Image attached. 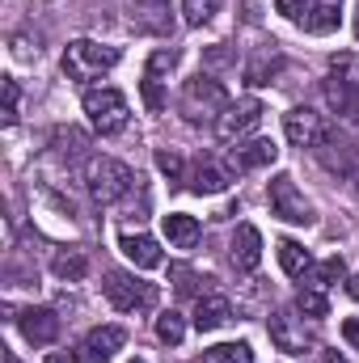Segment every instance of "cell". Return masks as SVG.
Instances as JSON below:
<instances>
[{
    "label": "cell",
    "mask_w": 359,
    "mask_h": 363,
    "mask_svg": "<svg viewBox=\"0 0 359 363\" xmlns=\"http://www.w3.org/2000/svg\"><path fill=\"white\" fill-rule=\"evenodd\" d=\"M182 118L186 123H220V114L228 110V93L224 85L216 81V77H207V72H199V77H190L186 85H182V101H178Z\"/></svg>",
    "instance_id": "1"
},
{
    "label": "cell",
    "mask_w": 359,
    "mask_h": 363,
    "mask_svg": "<svg viewBox=\"0 0 359 363\" xmlns=\"http://www.w3.org/2000/svg\"><path fill=\"white\" fill-rule=\"evenodd\" d=\"M85 186H89L93 203L110 207V203H118V199H127V194H131L136 174H131L123 161H114V157H93L89 169H85Z\"/></svg>",
    "instance_id": "2"
},
{
    "label": "cell",
    "mask_w": 359,
    "mask_h": 363,
    "mask_svg": "<svg viewBox=\"0 0 359 363\" xmlns=\"http://www.w3.org/2000/svg\"><path fill=\"white\" fill-rule=\"evenodd\" d=\"M114 64H118V51L114 47H101L93 38H77V43L64 47V72H68V81H81V85L85 81H97Z\"/></svg>",
    "instance_id": "3"
},
{
    "label": "cell",
    "mask_w": 359,
    "mask_h": 363,
    "mask_svg": "<svg viewBox=\"0 0 359 363\" xmlns=\"http://www.w3.org/2000/svg\"><path fill=\"white\" fill-rule=\"evenodd\" d=\"M85 114L97 135H118L131 118V106L118 89H89L85 93Z\"/></svg>",
    "instance_id": "4"
},
{
    "label": "cell",
    "mask_w": 359,
    "mask_h": 363,
    "mask_svg": "<svg viewBox=\"0 0 359 363\" xmlns=\"http://www.w3.org/2000/svg\"><path fill=\"white\" fill-rule=\"evenodd\" d=\"M101 291H106V300L118 313H140V308H153L157 304V287L144 283V279H136L131 271H110L106 283H101Z\"/></svg>",
    "instance_id": "5"
},
{
    "label": "cell",
    "mask_w": 359,
    "mask_h": 363,
    "mask_svg": "<svg viewBox=\"0 0 359 363\" xmlns=\"http://www.w3.org/2000/svg\"><path fill=\"white\" fill-rule=\"evenodd\" d=\"M267 334H270V342H275V351H283V355H304V351L313 347V334H309L304 317H296V308L270 313Z\"/></svg>",
    "instance_id": "6"
},
{
    "label": "cell",
    "mask_w": 359,
    "mask_h": 363,
    "mask_svg": "<svg viewBox=\"0 0 359 363\" xmlns=\"http://www.w3.org/2000/svg\"><path fill=\"white\" fill-rule=\"evenodd\" d=\"M270 211L279 216V220H287V224H313V203L300 194V186L287 178V174H279V178H270Z\"/></svg>",
    "instance_id": "7"
},
{
    "label": "cell",
    "mask_w": 359,
    "mask_h": 363,
    "mask_svg": "<svg viewBox=\"0 0 359 363\" xmlns=\"http://www.w3.org/2000/svg\"><path fill=\"white\" fill-rule=\"evenodd\" d=\"M258 123H263V101L258 97H241V101H228V110L216 123V135L224 144H241L250 131H258Z\"/></svg>",
    "instance_id": "8"
},
{
    "label": "cell",
    "mask_w": 359,
    "mask_h": 363,
    "mask_svg": "<svg viewBox=\"0 0 359 363\" xmlns=\"http://www.w3.org/2000/svg\"><path fill=\"white\" fill-rule=\"evenodd\" d=\"M283 131H287V140H292L296 148H321V144L330 140V123H326L317 110H309V106L287 110V114H283Z\"/></svg>",
    "instance_id": "9"
},
{
    "label": "cell",
    "mask_w": 359,
    "mask_h": 363,
    "mask_svg": "<svg viewBox=\"0 0 359 363\" xmlns=\"http://www.w3.org/2000/svg\"><path fill=\"white\" fill-rule=\"evenodd\" d=\"M174 64H178V51H170V47L153 51V60H148V68H144V85H140L148 110H161V106H165V81H170Z\"/></svg>",
    "instance_id": "10"
},
{
    "label": "cell",
    "mask_w": 359,
    "mask_h": 363,
    "mask_svg": "<svg viewBox=\"0 0 359 363\" xmlns=\"http://www.w3.org/2000/svg\"><path fill=\"white\" fill-rule=\"evenodd\" d=\"M275 157H279L275 140H263V135L241 140V144L228 152V174H254V169H267V165H275Z\"/></svg>",
    "instance_id": "11"
},
{
    "label": "cell",
    "mask_w": 359,
    "mask_h": 363,
    "mask_svg": "<svg viewBox=\"0 0 359 363\" xmlns=\"http://www.w3.org/2000/svg\"><path fill=\"white\" fill-rule=\"evenodd\" d=\"M17 330H21L26 342L51 347V342L60 338V317H55L51 308H21V313H17Z\"/></svg>",
    "instance_id": "12"
},
{
    "label": "cell",
    "mask_w": 359,
    "mask_h": 363,
    "mask_svg": "<svg viewBox=\"0 0 359 363\" xmlns=\"http://www.w3.org/2000/svg\"><path fill=\"white\" fill-rule=\"evenodd\" d=\"M228 321H233V304H228L224 296L207 291V296L194 300V330H199V334H211V330H220V325H228Z\"/></svg>",
    "instance_id": "13"
},
{
    "label": "cell",
    "mask_w": 359,
    "mask_h": 363,
    "mask_svg": "<svg viewBox=\"0 0 359 363\" xmlns=\"http://www.w3.org/2000/svg\"><path fill=\"white\" fill-rule=\"evenodd\" d=\"M258 262H263V233L254 224H241L237 237H233V267L241 274H250L258 271Z\"/></svg>",
    "instance_id": "14"
},
{
    "label": "cell",
    "mask_w": 359,
    "mask_h": 363,
    "mask_svg": "<svg viewBox=\"0 0 359 363\" xmlns=\"http://www.w3.org/2000/svg\"><path fill=\"white\" fill-rule=\"evenodd\" d=\"M136 30L170 34L174 30V4L170 0H136Z\"/></svg>",
    "instance_id": "15"
},
{
    "label": "cell",
    "mask_w": 359,
    "mask_h": 363,
    "mask_svg": "<svg viewBox=\"0 0 359 363\" xmlns=\"http://www.w3.org/2000/svg\"><path fill=\"white\" fill-rule=\"evenodd\" d=\"M51 148H55V157L68 161V165H77V161H93L89 157V135H85L81 127H60V131L51 135Z\"/></svg>",
    "instance_id": "16"
},
{
    "label": "cell",
    "mask_w": 359,
    "mask_h": 363,
    "mask_svg": "<svg viewBox=\"0 0 359 363\" xmlns=\"http://www.w3.org/2000/svg\"><path fill=\"white\" fill-rule=\"evenodd\" d=\"M123 254L140 267V271H153V267H161V245L148 237V233H123Z\"/></svg>",
    "instance_id": "17"
},
{
    "label": "cell",
    "mask_w": 359,
    "mask_h": 363,
    "mask_svg": "<svg viewBox=\"0 0 359 363\" xmlns=\"http://www.w3.org/2000/svg\"><path fill=\"white\" fill-rule=\"evenodd\" d=\"M161 228H165V241H170L174 250H194V245H199V237H203L199 220H194V216H182V211L165 216V220H161Z\"/></svg>",
    "instance_id": "18"
},
{
    "label": "cell",
    "mask_w": 359,
    "mask_h": 363,
    "mask_svg": "<svg viewBox=\"0 0 359 363\" xmlns=\"http://www.w3.org/2000/svg\"><path fill=\"white\" fill-rule=\"evenodd\" d=\"M338 17H343V0H317L309 13H304V30L309 34H330V30H338Z\"/></svg>",
    "instance_id": "19"
},
{
    "label": "cell",
    "mask_w": 359,
    "mask_h": 363,
    "mask_svg": "<svg viewBox=\"0 0 359 363\" xmlns=\"http://www.w3.org/2000/svg\"><path fill=\"white\" fill-rule=\"evenodd\" d=\"M326 101L338 110V114H359V93H355V85L347 81V77H326Z\"/></svg>",
    "instance_id": "20"
},
{
    "label": "cell",
    "mask_w": 359,
    "mask_h": 363,
    "mask_svg": "<svg viewBox=\"0 0 359 363\" xmlns=\"http://www.w3.org/2000/svg\"><path fill=\"white\" fill-rule=\"evenodd\" d=\"M228 182H233L228 169H220V165H199V169L190 174V190H194V194H220V190H228Z\"/></svg>",
    "instance_id": "21"
},
{
    "label": "cell",
    "mask_w": 359,
    "mask_h": 363,
    "mask_svg": "<svg viewBox=\"0 0 359 363\" xmlns=\"http://www.w3.org/2000/svg\"><path fill=\"white\" fill-rule=\"evenodd\" d=\"M123 342H127V330H118V325H97V330L85 334V347L97 351V355H106V359L114 351H123Z\"/></svg>",
    "instance_id": "22"
},
{
    "label": "cell",
    "mask_w": 359,
    "mask_h": 363,
    "mask_svg": "<svg viewBox=\"0 0 359 363\" xmlns=\"http://www.w3.org/2000/svg\"><path fill=\"white\" fill-rule=\"evenodd\" d=\"M51 271L60 274V279H68V283H81V279L89 274V258H85L81 250H60V254L51 258Z\"/></svg>",
    "instance_id": "23"
},
{
    "label": "cell",
    "mask_w": 359,
    "mask_h": 363,
    "mask_svg": "<svg viewBox=\"0 0 359 363\" xmlns=\"http://www.w3.org/2000/svg\"><path fill=\"white\" fill-rule=\"evenodd\" d=\"M279 262H283V271L292 279H304L313 271V258H309V250L300 241H279Z\"/></svg>",
    "instance_id": "24"
},
{
    "label": "cell",
    "mask_w": 359,
    "mask_h": 363,
    "mask_svg": "<svg viewBox=\"0 0 359 363\" xmlns=\"http://www.w3.org/2000/svg\"><path fill=\"white\" fill-rule=\"evenodd\" d=\"M170 279H174V287H178L182 296H207V287H211V279L207 274H199V271H190V267H182V262H174L170 267Z\"/></svg>",
    "instance_id": "25"
},
{
    "label": "cell",
    "mask_w": 359,
    "mask_h": 363,
    "mask_svg": "<svg viewBox=\"0 0 359 363\" xmlns=\"http://www.w3.org/2000/svg\"><path fill=\"white\" fill-rule=\"evenodd\" d=\"M203 363H254L250 342H220V347H207Z\"/></svg>",
    "instance_id": "26"
},
{
    "label": "cell",
    "mask_w": 359,
    "mask_h": 363,
    "mask_svg": "<svg viewBox=\"0 0 359 363\" xmlns=\"http://www.w3.org/2000/svg\"><path fill=\"white\" fill-rule=\"evenodd\" d=\"M296 313H304V317H326L330 313V300H326V291L321 287H304L300 296H296Z\"/></svg>",
    "instance_id": "27"
},
{
    "label": "cell",
    "mask_w": 359,
    "mask_h": 363,
    "mask_svg": "<svg viewBox=\"0 0 359 363\" xmlns=\"http://www.w3.org/2000/svg\"><path fill=\"white\" fill-rule=\"evenodd\" d=\"M220 4L224 0H182V17H186V26H207L220 13Z\"/></svg>",
    "instance_id": "28"
},
{
    "label": "cell",
    "mask_w": 359,
    "mask_h": 363,
    "mask_svg": "<svg viewBox=\"0 0 359 363\" xmlns=\"http://www.w3.org/2000/svg\"><path fill=\"white\" fill-rule=\"evenodd\" d=\"M157 338H161L165 347H178L182 338H186V321H182V313L170 308V313H161V317H157Z\"/></svg>",
    "instance_id": "29"
},
{
    "label": "cell",
    "mask_w": 359,
    "mask_h": 363,
    "mask_svg": "<svg viewBox=\"0 0 359 363\" xmlns=\"http://www.w3.org/2000/svg\"><path fill=\"white\" fill-rule=\"evenodd\" d=\"M309 274H313L317 287H330V283H338V279L347 274V267H343V258H326V262H317Z\"/></svg>",
    "instance_id": "30"
},
{
    "label": "cell",
    "mask_w": 359,
    "mask_h": 363,
    "mask_svg": "<svg viewBox=\"0 0 359 363\" xmlns=\"http://www.w3.org/2000/svg\"><path fill=\"white\" fill-rule=\"evenodd\" d=\"M279 68H283V60H279V55H275V60H258V64H250V68H245V81H250V85H270V77H275Z\"/></svg>",
    "instance_id": "31"
},
{
    "label": "cell",
    "mask_w": 359,
    "mask_h": 363,
    "mask_svg": "<svg viewBox=\"0 0 359 363\" xmlns=\"http://www.w3.org/2000/svg\"><path fill=\"white\" fill-rule=\"evenodd\" d=\"M17 106H21V89H17L13 77H4V123H9V127L17 123Z\"/></svg>",
    "instance_id": "32"
},
{
    "label": "cell",
    "mask_w": 359,
    "mask_h": 363,
    "mask_svg": "<svg viewBox=\"0 0 359 363\" xmlns=\"http://www.w3.org/2000/svg\"><path fill=\"white\" fill-rule=\"evenodd\" d=\"M157 169H161L170 182H182V157L170 152V148H161V152H157Z\"/></svg>",
    "instance_id": "33"
},
{
    "label": "cell",
    "mask_w": 359,
    "mask_h": 363,
    "mask_svg": "<svg viewBox=\"0 0 359 363\" xmlns=\"http://www.w3.org/2000/svg\"><path fill=\"white\" fill-rule=\"evenodd\" d=\"M275 4H279V13H283V17H292V21H304V13H309L317 0H275Z\"/></svg>",
    "instance_id": "34"
},
{
    "label": "cell",
    "mask_w": 359,
    "mask_h": 363,
    "mask_svg": "<svg viewBox=\"0 0 359 363\" xmlns=\"http://www.w3.org/2000/svg\"><path fill=\"white\" fill-rule=\"evenodd\" d=\"M51 363H106V355H97V351H89V347L81 342V347H77L72 355H55Z\"/></svg>",
    "instance_id": "35"
},
{
    "label": "cell",
    "mask_w": 359,
    "mask_h": 363,
    "mask_svg": "<svg viewBox=\"0 0 359 363\" xmlns=\"http://www.w3.org/2000/svg\"><path fill=\"white\" fill-rule=\"evenodd\" d=\"M343 338L359 351V317H347V321H343Z\"/></svg>",
    "instance_id": "36"
},
{
    "label": "cell",
    "mask_w": 359,
    "mask_h": 363,
    "mask_svg": "<svg viewBox=\"0 0 359 363\" xmlns=\"http://www.w3.org/2000/svg\"><path fill=\"white\" fill-rule=\"evenodd\" d=\"M321 363H347L338 351H321Z\"/></svg>",
    "instance_id": "37"
},
{
    "label": "cell",
    "mask_w": 359,
    "mask_h": 363,
    "mask_svg": "<svg viewBox=\"0 0 359 363\" xmlns=\"http://www.w3.org/2000/svg\"><path fill=\"white\" fill-rule=\"evenodd\" d=\"M351 186H355V194H359V161L351 165Z\"/></svg>",
    "instance_id": "38"
},
{
    "label": "cell",
    "mask_w": 359,
    "mask_h": 363,
    "mask_svg": "<svg viewBox=\"0 0 359 363\" xmlns=\"http://www.w3.org/2000/svg\"><path fill=\"white\" fill-rule=\"evenodd\" d=\"M351 296H355V300H359V274H355V279H351Z\"/></svg>",
    "instance_id": "39"
},
{
    "label": "cell",
    "mask_w": 359,
    "mask_h": 363,
    "mask_svg": "<svg viewBox=\"0 0 359 363\" xmlns=\"http://www.w3.org/2000/svg\"><path fill=\"white\" fill-rule=\"evenodd\" d=\"M355 38H359V0H355Z\"/></svg>",
    "instance_id": "40"
},
{
    "label": "cell",
    "mask_w": 359,
    "mask_h": 363,
    "mask_svg": "<svg viewBox=\"0 0 359 363\" xmlns=\"http://www.w3.org/2000/svg\"><path fill=\"white\" fill-rule=\"evenodd\" d=\"M4 363H17V359H13V355H9V351H4Z\"/></svg>",
    "instance_id": "41"
},
{
    "label": "cell",
    "mask_w": 359,
    "mask_h": 363,
    "mask_svg": "<svg viewBox=\"0 0 359 363\" xmlns=\"http://www.w3.org/2000/svg\"><path fill=\"white\" fill-rule=\"evenodd\" d=\"M131 363H144V359H131Z\"/></svg>",
    "instance_id": "42"
}]
</instances>
